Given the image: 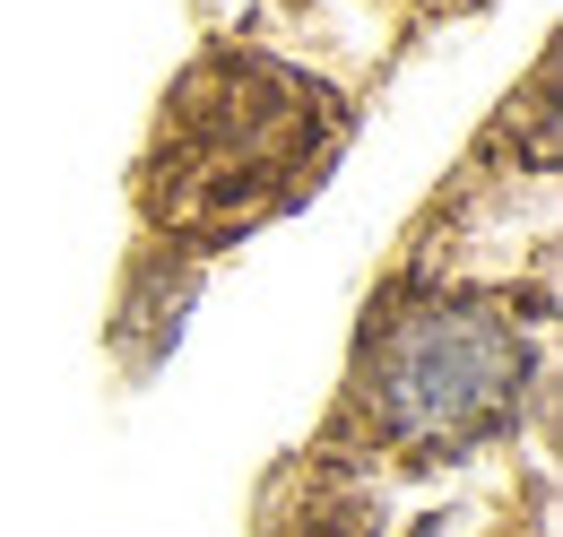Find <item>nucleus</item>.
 <instances>
[{
	"mask_svg": "<svg viewBox=\"0 0 563 537\" xmlns=\"http://www.w3.org/2000/svg\"><path fill=\"white\" fill-rule=\"evenodd\" d=\"M529 382V338L494 304H424L390 321L373 347V416L399 442H477L494 434Z\"/></svg>",
	"mask_w": 563,
	"mask_h": 537,
	"instance_id": "f257e3e1",
	"label": "nucleus"
}]
</instances>
